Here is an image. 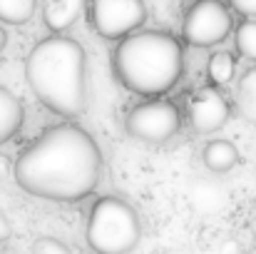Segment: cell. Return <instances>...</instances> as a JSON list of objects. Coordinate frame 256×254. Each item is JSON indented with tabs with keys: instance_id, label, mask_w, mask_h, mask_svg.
Here are the masks:
<instances>
[{
	"instance_id": "obj_1",
	"label": "cell",
	"mask_w": 256,
	"mask_h": 254,
	"mask_svg": "<svg viewBox=\"0 0 256 254\" xmlns=\"http://www.w3.org/2000/svg\"><path fill=\"white\" fill-rule=\"evenodd\" d=\"M102 152L75 122L52 125L25 145L12 165L18 187L48 202H80L100 182Z\"/></svg>"
},
{
	"instance_id": "obj_2",
	"label": "cell",
	"mask_w": 256,
	"mask_h": 254,
	"mask_svg": "<svg viewBox=\"0 0 256 254\" xmlns=\"http://www.w3.org/2000/svg\"><path fill=\"white\" fill-rule=\"evenodd\" d=\"M25 80L42 107L60 117H80L87 107V58L78 40L50 35L25 58Z\"/></svg>"
},
{
	"instance_id": "obj_3",
	"label": "cell",
	"mask_w": 256,
	"mask_h": 254,
	"mask_svg": "<svg viewBox=\"0 0 256 254\" xmlns=\"http://www.w3.org/2000/svg\"><path fill=\"white\" fill-rule=\"evenodd\" d=\"M112 73L122 87L140 97H164L184 73L182 43L162 30H140L114 48Z\"/></svg>"
},
{
	"instance_id": "obj_4",
	"label": "cell",
	"mask_w": 256,
	"mask_h": 254,
	"mask_svg": "<svg viewBox=\"0 0 256 254\" xmlns=\"http://www.w3.org/2000/svg\"><path fill=\"white\" fill-rule=\"evenodd\" d=\"M85 239L94 254H130L142 239L140 214L127 199L104 194L90 209Z\"/></svg>"
},
{
	"instance_id": "obj_5",
	"label": "cell",
	"mask_w": 256,
	"mask_h": 254,
	"mask_svg": "<svg viewBox=\"0 0 256 254\" xmlns=\"http://www.w3.org/2000/svg\"><path fill=\"white\" fill-rule=\"evenodd\" d=\"M182 127V115L179 107L167 100V97H157V100H144L137 107L130 110L127 120H124V132L144 145H164L179 132Z\"/></svg>"
},
{
	"instance_id": "obj_6",
	"label": "cell",
	"mask_w": 256,
	"mask_h": 254,
	"mask_svg": "<svg viewBox=\"0 0 256 254\" xmlns=\"http://www.w3.org/2000/svg\"><path fill=\"white\" fill-rule=\"evenodd\" d=\"M234 30L232 8L219 0H199L186 8L182 20V38L192 48H212L229 38Z\"/></svg>"
},
{
	"instance_id": "obj_7",
	"label": "cell",
	"mask_w": 256,
	"mask_h": 254,
	"mask_svg": "<svg viewBox=\"0 0 256 254\" xmlns=\"http://www.w3.org/2000/svg\"><path fill=\"white\" fill-rule=\"evenodd\" d=\"M87 18L100 38L122 43L147 20V8L140 0H94L87 5Z\"/></svg>"
},
{
	"instance_id": "obj_8",
	"label": "cell",
	"mask_w": 256,
	"mask_h": 254,
	"mask_svg": "<svg viewBox=\"0 0 256 254\" xmlns=\"http://www.w3.org/2000/svg\"><path fill=\"white\" fill-rule=\"evenodd\" d=\"M189 125L196 135H212L219 132L232 115L229 100L219 87H202L189 100Z\"/></svg>"
},
{
	"instance_id": "obj_9",
	"label": "cell",
	"mask_w": 256,
	"mask_h": 254,
	"mask_svg": "<svg viewBox=\"0 0 256 254\" xmlns=\"http://www.w3.org/2000/svg\"><path fill=\"white\" fill-rule=\"evenodd\" d=\"M85 10V3L80 0H50L42 5V23L52 35H62L68 28L75 25V20H80Z\"/></svg>"
},
{
	"instance_id": "obj_10",
	"label": "cell",
	"mask_w": 256,
	"mask_h": 254,
	"mask_svg": "<svg viewBox=\"0 0 256 254\" xmlns=\"http://www.w3.org/2000/svg\"><path fill=\"white\" fill-rule=\"evenodd\" d=\"M22 120H25L22 102L18 100L15 92H10L8 87L0 85V145L10 142L20 132Z\"/></svg>"
},
{
	"instance_id": "obj_11",
	"label": "cell",
	"mask_w": 256,
	"mask_h": 254,
	"mask_svg": "<svg viewBox=\"0 0 256 254\" xmlns=\"http://www.w3.org/2000/svg\"><path fill=\"white\" fill-rule=\"evenodd\" d=\"M189 199L199 212L214 214L226 204V189L214 179H194L189 187Z\"/></svg>"
},
{
	"instance_id": "obj_12",
	"label": "cell",
	"mask_w": 256,
	"mask_h": 254,
	"mask_svg": "<svg viewBox=\"0 0 256 254\" xmlns=\"http://www.w3.org/2000/svg\"><path fill=\"white\" fill-rule=\"evenodd\" d=\"M202 162L214 174H226L239 165V150L229 140H212L202 150Z\"/></svg>"
},
{
	"instance_id": "obj_13",
	"label": "cell",
	"mask_w": 256,
	"mask_h": 254,
	"mask_svg": "<svg viewBox=\"0 0 256 254\" xmlns=\"http://www.w3.org/2000/svg\"><path fill=\"white\" fill-rule=\"evenodd\" d=\"M234 102H236V112L256 127V65L249 68L234 90Z\"/></svg>"
},
{
	"instance_id": "obj_14",
	"label": "cell",
	"mask_w": 256,
	"mask_h": 254,
	"mask_svg": "<svg viewBox=\"0 0 256 254\" xmlns=\"http://www.w3.org/2000/svg\"><path fill=\"white\" fill-rule=\"evenodd\" d=\"M38 10L35 0H0V23L5 25H25L32 20Z\"/></svg>"
},
{
	"instance_id": "obj_15",
	"label": "cell",
	"mask_w": 256,
	"mask_h": 254,
	"mask_svg": "<svg viewBox=\"0 0 256 254\" xmlns=\"http://www.w3.org/2000/svg\"><path fill=\"white\" fill-rule=\"evenodd\" d=\"M234 70H236V65H234L232 53H214V55L209 58L206 73H209V80L214 83V87L229 83V80L234 78Z\"/></svg>"
},
{
	"instance_id": "obj_16",
	"label": "cell",
	"mask_w": 256,
	"mask_h": 254,
	"mask_svg": "<svg viewBox=\"0 0 256 254\" xmlns=\"http://www.w3.org/2000/svg\"><path fill=\"white\" fill-rule=\"evenodd\" d=\"M234 43L242 58L256 63V20H242L234 30Z\"/></svg>"
},
{
	"instance_id": "obj_17",
	"label": "cell",
	"mask_w": 256,
	"mask_h": 254,
	"mask_svg": "<svg viewBox=\"0 0 256 254\" xmlns=\"http://www.w3.org/2000/svg\"><path fill=\"white\" fill-rule=\"evenodd\" d=\"M32 254H72V252L58 237H38L32 242Z\"/></svg>"
},
{
	"instance_id": "obj_18",
	"label": "cell",
	"mask_w": 256,
	"mask_h": 254,
	"mask_svg": "<svg viewBox=\"0 0 256 254\" xmlns=\"http://www.w3.org/2000/svg\"><path fill=\"white\" fill-rule=\"evenodd\" d=\"M232 13H239L244 20H256V0H232Z\"/></svg>"
},
{
	"instance_id": "obj_19",
	"label": "cell",
	"mask_w": 256,
	"mask_h": 254,
	"mask_svg": "<svg viewBox=\"0 0 256 254\" xmlns=\"http://www.w3.org/2000/svg\"><path fill=\"white\" fill-rule=\"evenodd\" d=\"M10 237V222H8V217L0 212V242H5Z\"/></svg>"
},
{
	"instance_id": "obj_20",
	"label": "cell",
	"mask_w": 256,
	"mask_h": 254,
	"mask_svg": "<svg viewBox=\"0 0 256 254\" xmlns=\"http://www.w3.org/2000/svg\"><path fill=\"white\" fill-rule=\"evenodd\" d=\"M5 45H8V33H5V28L0 25V53L5 50Z\"/></svg>"
},
{
	"instance_id": "obj_21",
	"label": "cell",
	"mask_w": 256,
	"mask_h": 254,
	"mask_svg": "<svg viewBox=\"0 0 256 254\" xmlns=\"http://www.w3.org/2000/svg\"><path fill=\"white\" fill-rule=\"evenodd\" d=\"M164 254H192L189 249H182V247H174V249H167Z\"/></svg>"
},
{
	"instance_id": "obj_22",
	"label": "cell",
	"mask_w": 256,
	"mask_h": 254,
	"mask_svg": "<svg viewBox=\"0 0 256 254\" xmlns=\"http://www.w3.org/2000/svg\"><path fill=\"white\" fill-rule=\"evenodd\" d=\"M249 229H252V237H254V242H256V214H254V219H252V224H249Z\"/></svg>"
},
{
	"instance_id": "obj_23",
	"label": "cell",
	"mask_w": 256,
	"mask_h": 254,
	"mask_svg": "<svg viewBox=\"0 0 256 254\" xmlns=\"http://www.w3.org/2000/svg\"><path fill=\"white\" fill-rule=\"evenodd\" d=\"M254 182H256V169H254Z\"/></svg>"
}]
</instances>
